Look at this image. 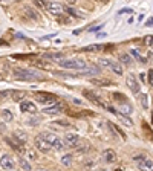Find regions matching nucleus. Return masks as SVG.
<instances>
[{
	"mask_svg": "<svg viewBox=\"0 0 153 171\" xmlns=\"http://www.w3.org/2000/svg\"><path fill=\"white\" fill-rule=\"evenodd\" d=\"M119 119H121V122H122L124 125H127V127H133V122H132V119H130L127 115H119Z\"/></svg>",
	"mask_w": 153,
	"mask_h": 171,
	"instance_id": "22",
	"label": "nucleus"
},
{
	"mask_svg": "<svg viewBox=\"0 0 153 171\" xmlns=\"http://www.w3.org/2000/svg\"><path fill=\"white\" fill-rule=\"evenodd\" d=\"M132 113H133V109H132L130 104H124V105H121V115H127V116H130Z\"/></svg>",
	"mask_w": 153,
	"mask_h": 171,
	"instance_id": "20",
	"label": "nucleus"
},
{
	"mask_svg": "<svg viewBox=\"0 0 153 171\" xmlns=\"http://www.w3.org/2000/svg\"><path fill=\"white\" fill-rule=\"evenodd\" d=\"M139 99H141V105H143V109L147 110V109H149V96H147V95H141Z\"/></svg>",
	"mask_w": 153,
	"mask_h": 171,
	"instance_id": "27",
	"label": "nucleus"
},
{
	"mask_svg": "<svg viewBox=\"0 0 153 171\" xmlns=\"http://www.w3.org/2000/svg\"><path fill=\"white\" fill-rule=\"evenodd\" d=\"M149 84L153 86V69L149 72Z\"/></svg>",
	"mask_w": 153,
	"mask_h": 171,
	"instance_id": "37",
	"label": "nucleus"
},
{
	"mask_svg": "<svg viewBox=\"0 0 153 171\" xmlns=\"http://www.w3.org/2000/svg\"><path fill=\"white\" fill-rule=\"evenodd\" d=\"M25 154H26V157H28V159H31V161H35V159H37L35 151H34V150H31V148L25 150Z\"/></svg>",
	"mask_w": 153,
	"mask_h": 171,
	"instance_id": "26",
	"label": "nucleus"
},
{
	"mask_svg": "<svg viewBox=\"0 0 153 171\" xmlns=\"http://www.w3.org/2000/svg\"><path fill=\"white\" fill-rule=\"evenodd\" d=\"M106 110H107V112H110V113H115V115L118 113V112H116V109L112 107V105H107V107H106Z\"/></svg>",
	"mask_w": 153,
	"mask_h": 171,
	"instance_id": "35",
	"label": "nucleus"
},
{
	"mask_svg": "<svg viewBox=\"0 0 153 171\" xmlns=\"http://www.w3.org/2000/svg\"><path fill=\"white\" fill-rule=\"evenodd\" d=\"M14 137H15V139H19V142H20V144L26 142V139H28V137H26V134H25V133H22V131H15Z\"/></svg>",
	"mask_w": 153,
	"mask_h": 171,
	"instance_id": "25",
	"label": "nucleus"
},
{
	"mask_svg": "<svg viewBox=\"0 0 153 171\" xmlns=\"http://www.w3.org/2000/svg\"><path fill=\"white\" fill-rule=\"evenodd\" d=\"M92 83H93V84H97V86H101V87H106V86L112 84L109 80H101V78H100V80H92Z\"/></svg>",
	"mask_w": 153,
	"mask_h": 171,
	"instance_id": "24",
	"label": "nucleus"
},
{
	"mask_svg": "<svg viewBox=\"0 0 153 171\" xmlns=\"http://www.w3.org/2000/svg\"><path fill=\"white\" fill-rule=\"evenodd\" d=\"M104 47H106L104 44H89V46L84 47V50H87V52H98V50H103Z\"/></svg>",
	"mask_w": 153,
	"mask_h": 171,
	"instance_id": "17",
	"label": "nucleus"
},
{
	"mask_svg": "<svg viewBox=\"0 0 153 171\" xmlns=\"http://www.w3.org/2000/svg\"><path fill=\"white\" fill-rule=\"evenodd\" d=\"M57 124H58V125H63V127H69V125H71V124L66 122V121H57Z\"/></svg>",
	"mask_w": 153,
	"mask_h": 171,
	"instance_id": "38",
	"label": "nucleus"
},
{
	"mask_svg": "<svg viewBox=\"0 0 153 171\" xmlns=\"http://www.w3.org/2000/svg\"><path fill=\"white\" fill-rule=\"evenodd\" d=\"M80 74L81 75H84V77H93V75H100L101 74V69L98 67V66H86V67H83L81 70H80Z\"/></svg>",
	"mask_w": 153,
	"mask_h": 171,
	"instance_id": "9",
	"label": "nucleus"
},
{
	"mask_svg": "<svg viewBox=\"0 0 153 171\" xmlns=\"http://www.w3.org/2000/svg\"><path fill=\"white\" fill-rule=\"evenodd\" d=\"M130 12H133L130 8H124V9H121V11H119V14H130Z\"/></svg>",
	"mask_w": 153,
	"mask_h": 171,
	"instance_id": "36",
	"label": "nucleus"
},
{
	"mask_svg": "<svg viewBox=\"0 0 153 171\" xmlns=\"http://www.w3.org/2000/svg\"><path fill=\"white\" fill-rule=\"evenodd\" d=\"M100 2H103V3H106V2H109V0H100Z\"/></svg>",
	"mask_w": 153,
	"mask_h": 171,
	"instance_id": "43",
	"label": "nucleus"
},
{
	"mask_svg": "<svg viewBox=\"0 0 153 171\" xmlns=\"http://www.w3.org/2000/svg\"><path fill=\"white\" fill-rule=\"evenodd\" d=\"M114 99H116V101H121V102H124V101H126V96H124L122 93H118V92H115V93H114Z\"/></svg>",
	"mask_w": 153,
	"mask_h": 171,
	"instance_id": "31",
	"label": "nucleus"
},
{
	"mask_svg": "<svg viewBox=\"0 0 153 171\" xmlns=\"http://www.w3.org/2000/svg\"><path fill=\"white\" fill-rule=\"evenodd\" d=\"M107 69H110V70H112L114 74H116V75H122V74H124V70H122V64H119V63L110 61V66H109Z\"/></svg>",
	"mask_w": 153,
	"mask_h": 171,
	"instance_id": "16",
	"label": "nucleus"
},
{
	"mask_svg": "<svg viewBox=\"0 0 153 171\" xmlns=\"http://www.w3.org/2000/svg\"><path fill=\"white\" fill-rule=\"evenodd\" d=\"M20 167H22L23 170H31V165L26 162V159H25V161H20Z\"/></svg>",
	"mask_w": 153,
	"mask_h": 171,
	"instance_id": "34",
	"label": "nucleus"
},
{
	"mask_svg": "<svg viewBox=\"0 0 153 171\" xmlns=\"http://www.w3.org/2000/svg\"><path fill=\"white\" fill-rule=\"evenodd\" d=\"M138 168L143 171H153V161L150 159H141V161H138Z\"/></svg>",
	"mask_w": 153,
	"mask_h": 171,
	"instance_id": "15",
	"label": "nucleus"
},
{
	"mask_svg": "<svg viewBox=\"0 0 153 171\" xmlns=\"http://www.w3.org/2000/svg\"><path fill=\"white\" fill-rule=\"evenodd\" d=\"M0 167H2L3 170H14V168H15V161H14V157L9 156V154H3L2 159H0Z\"/></svg>",
	"mask_w": 153,
	"mask_h": 171,
	"instance_id": "7",
	"label": "nucleus"
},
{
	"mask_svg": "<svg viewBox=\"0 0 153 171\" xmlns=\"http://www.w3.org/2000/svg\"><path fill=\"white\" fill-rule=\"evenodd\" d=\"M103 161L106 164H115L116 162V153H115L114 150H110V148L104 150L103 151Z\"/></svg>",
	"mask_w": 153,
	"mask_h": 171,
	"instance_id": "12",
	"label": "nucleus"
},
{
	"mask_svg": "<svg viewBox=\"0 0 153 171\" xmlns=\"http://www.w3.org/2000/svg\"><path fill=\"white\" fill-rule=\"evenodd\" d=\"M64 142H66V147H76V144L80 142V137L76 133H66Z\"/></svg>",
	"mask_w": 153,
	"mask_h": 171,
	"instance_id": "10",
	"label": "nucleus"
},
{
	"mask_svg": "<svg viewBox=\"0 0 153 171\" xmlns=\"http://www.w3.org/2000/svg\"><path fill=\"white\" fill-rule=\"evenodd\" d=\"M58 66L63 69H75V70H81L83 67L87 66V63L81 58H61L58 61Z\"/></svg>",
	"mask_w": 153,
	"mask_h": 171,
	"instance_id": "2",
	"label": "nucleus"
},
{
	"mask_svg": "<svg viewBox=\"0 0 153 171\" xmlns=\"http://www.w3.org/2000/svg\"><path fill=\"white\" fill-rule=\"evenodd\" d=\"M14 75L19 80H25V81H35V80H41V75L31 70V69H25V67H14Z\"/></svg>",
	"mask_w": 153,
	"mask_h": 171,
	"instance_id": "1",
	"label": "nucleus"
},
{
	"mask_svg": "<svg viewBox=\"0 0 153 171\" xmlns=\"http://www.w3.org/2000/svg\"><path fill=\"white\" fill-rule=\"evenodd\" d=\"M2 116L5 118L6 122H11V121H12V113H11L9 110H3V112H2Z\"/></svg>",
	"mask_w": 153,
	"mask_h": 171,
	"instance_id": "29",
	"label": "nucleus"
},
{
	"mask_svg": "<svg viewBox=\"0 0 153 171\" xmlns=\"http://www.w3.org/2000/svg\"><path fill=\"white\" fill-rule=\"evenodd\" d=\"M132 55H133L135 58H138L139 61H143V63H146V60H144V58L141 57V54H139V52H138L136 49H132Z\"/></svg>",
	"mask_w": 153,
	"mask_h": 171,
	"instance_id": "33",
	"label": "nucleus"
},
{
	"mask_svg": "<svg viewBox=\"0 0 153 171\" xmlns=\"http://www.w3.org/2000/svg\"><path fill=\"white\" fill-rule=\"evenodd\" d=\"M12 92H14V90H3V92H0V101H2V99H6L8 96H12Z\"/></svg>",
	"mask_w": 153,
	"mask_h": 171,
	"instance_id": "30",
	"label": "nucleus"
},
{
	"mask_svg": "<svg viewBox=\"0 0 153 171\" xmlns=\"http://www.w3.org/2000/svg\"><path fill=\"white\" fill-rule=\"evenodd\" d=\"M68 3H69V5H74V3H76V0H68Z\"/></svg>",
	"mask_w": 153,
	"mask_h": 171,
	"instance_id": "42",
	"label": "nucleus"
},
{
	"mask_svg": "<svg viewBox=\"0 0 153 171\" xmlns=\"http://www.w3.org/2000/svg\"><path fill=\"white\" fill-rule=\"evenodd\" d=\"M32 3L38 9H46V6H48V0H32Z\"/></svg>",
	"mask_w": 153,
	"mask_h": 171,
	"instance_id": "23",
	"label": "nucleus"
},
{
	"mask_svg": "<svg viewBox=\"0 0 153 171\" xmlns=\"http://www.w3.org/2000/svg\"><path fill=\"white\" fill-rule=\"evenodd\" d=\"M61 112H63V105L61 104H54V105H49V107L43 109L44 115H58Z\"/></svg>",
	"mask_w": 153,
	"mask_h": 171,
	"instance_id": "13",
	"label": "nucleus"
},
{
	"mask_svg": "<svg viewBox=\"0 0 153 171\" xmlns=\"http://www.w3.org/2000/svg\"><path fill=\"white\" fill-rule=\"evenodd\" d=\"M35 148H37L40 153H44V154H46V153H49V151L52 150V145L40 134L38 137H35Z\"/></svg>",
	"mask_w": 153,
	"mask_h": 171,
	"instance_id": "4",
	"label": "nucleus"
},
{
	"mask_svg": "<svg viewBox=\"0 0 153 171\" xmlns=\"http://www.w3.org/2000/svg\"><path fill=\"white\" fill-rule=\"evenodd\" d=\"M146 26H153V17H150V18L146 22Z\"/></svg>",
	"mask_w": 153,
	"mask_h": 171,
	"instance_id": "40",
	"label": "nucleus"
},
{
	"mask_svg": "<svg viewBox=\"0 0 153 171\" xmlns=\"http://www.w3.org/2000/svg\"><path fill=\"white\" fill-rule=\"evenodd\" d=\"M126 84H127V87L135 93V95H138L139 92H141V86H139V83H138V80L135 78V75H127V78H126Z\"/></svg>",
	"mask_w": 153,
	"mask_h": 171,
	"instance_id": "6",
	"label": "nucleus"
},
{
	"mask_svg": "<svg viewBox=\"0 0 153 171\" xmlns=\"http://www.w3.org/2000/svg\"><path fill=\"white\" fill-rule=\"evenodd\" d=\"M46 9H48L51 14L58 15V14H61V12L64 11V6H63L61 3H58V2H49L48 6H46Z\"/></svg>",
	"mask_w": 153,
	"mask_h": 171,
	"instance_id": "8",
	"label": "nucleus"
},
{
	"mask_svg": "<svg viewBox=\"0 0 153 171\" xmlns=\"http://www.w3.org/2000/svg\"><path fill=\"white\" fill-rule=\"evenodd\" d=\"M41 136L52 145L54 150H58V151H60V150H64V148H66V142H64V139L55 136L54 133H41Z\"/></svg>",
	"mask_w": 153,
	"mask_h": 171,
	"instance_id": "3",
	"label": "nucleus"
},
{
	"mask_svg": "<svg viewBox=\"0 0 153 171\" xmlns=\"http://www.w3.org/2000/svg\"><path fill=\"white\" fill-rule=\"evenodd\" d=\"M20 110H22L23 113H35V112H37V107H35V104L31 102V101H22V102H20Z\"/></svg>",
	"mask_w": 153,
	"mask_h": 171,
	"instance_id": "11",
	"label": "nucleus"
},
{
	"mask_svg": "<svg viewBox=\"0 0 153 171\" xmlns=\"http://www.w3.org/2000/svg\"><path fill=\"white\" fill-rule=\"evenodd\" d=\"M35 99H37V102H41V104H54L55 102V95L48 93V92H37Z\"/></svg>",
	"mask_w": 153,
	"mask_h": 171,
	"instance_id": "5",
	"label": "nucleus"
},
{
	"mask_svg": "<svg viewBox=\"0 0 153 171\" xmlns=\"http://www.w3.org/2000/svg\"><path fill=\"white\" fill-rule=\"evenodd\" d=\"M144 43H146L150 49H153V35H147V37L144 38Z\"/></svg>",
	"mask_w": 153,
	"mask_h": 171,
	"instance_id": "32",
	"label": "nucleus"
},
{
	"mask_svg": "<svg viewBox=\"0 0 153 171\" xmlns=\"http://www.w3.org/2000/svg\"><path fill=\"white\" fill-rule=\"evenodd\" d=\"M44 57L49 58V60H58V61H60V60L63 58V54H46Z\"/></svg>",
	"mask_w": 153,
	"mask_h": 171,
	"instance_id": "28",
	"label": "nucleus"
},
{
	"mask_svg": "<svg viewBox=\"0 0 153 171\" xmlns=\"http://www.w3.org/2000/svg\"><path fill=\"white\" fill-rule=\"evenodd\" d=\"M66 11H68V14H71V15H76L75 11H74L72 8H66Z\"/></svg>",
	"mask_w": 153,
	"mask_h": 171,
	"instance_id": "39",
	"label": "nucleus"
},
{
	"mask_svg": "<svg viewBox=\"0 0 153 171\" xmlns=\"http://www.w3.org/2000/svg\"><path fill=\"white\" fill-rule=\"evenodd\" d=\"M103 28V25H98V26H95V28H90L89 31H98V29H101Z\"/></svg>",
	"mask_w": 153,
	"mask_h": 171,
	"instance_id": "41",
	"label": "nucleus"
},
{
	"mask_svg": "<svg viewBox=\"0 0 153 171\" xmlns=\"http://www.w3.org/2000/svg\"><path fill=\"white\" fill-rule=\"evenodd\" d=\"M84 96H87L92 102H95L97 105H100V107H103V109H106V107H107V105H106V104L100 99V96H97L95 93H92V92H89V90H84Z\"/></svg>",
	"mask_w": 153,
	"mask_h": 171,
	"instance_id": "14",
	"label": "nucleus"
},
{
	"mask_svg": "<svg viewBox=\"0 0 153 171\" xmlns=\"http://www.w3.org/2000/svg\"><path fill=\"white\" fill-rule=\"evenodd\" d=\"M119 60H121L126 66H130V64H132V57H130L129 54H121V55H119Z\"/></svg>",
	"mask_w": 153,
	"mask_h": 171,
	"instance_id": "21",
	"label": "nucleus"
},
{
	"mask_svg": "<svg viewBox=\"0 0 153 171\" xmlns=\"http://www.w3.org/2000/svg\"><path fill=\"white\" fill-rule=\"evenodd\" d=\"M25 15L32 18V20H38V12H35L34 9H31L29 6H25Z\"/></svg>",
	"mask_w": 153,
	"mask_h": 171,
	"instance_id": "18",
	"label": "nucleus"
},
{
	"mask_svg": "<svg viewBox=\"0 0 153 171\" xmlns=\"http://www.w3.org/2000/svg\"><path fill=\"white\" fill-rule=\"evenodd\" d=\"M61 164H63L64 167H71V165L74 164V156H72V154H64V156L61 157Z\"/></svg>",
	"mask_w": 153,
	"mask_h": 171,
	"instance_id": "19",
	"label": "nucleus"
}]
</instances>
